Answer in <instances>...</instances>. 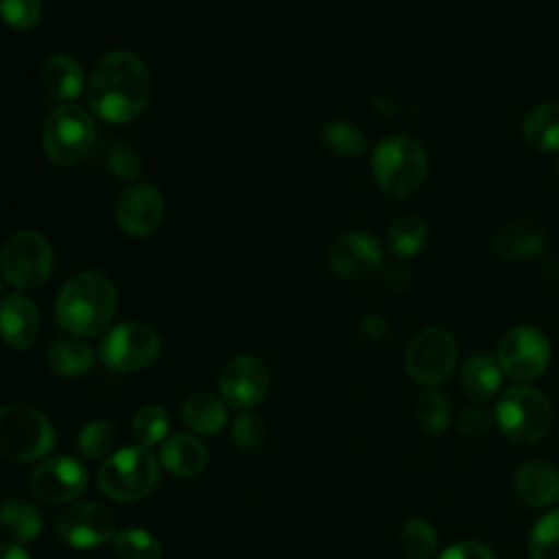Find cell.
Wrapping results in <instances>:
<instances>
[{
	"label": "cell",
	"mask_w": 559,
	"mask_h": 559,
	"mask_svg": "<svg viewBox=\"0 0 559 559\" xmlns=\"http://www.w3.org/2000/svg\"><path fill=\"white\" fill-rule=\"evenodd\" d=\"M151 100V72L131 50H114L100 57L87 81V103L105 122L135 120Z\"/></svg>",
	"instance_id": "6da1fadb"
},
{
	"label": "cell",
	"mask_w": 559,
	"mask_h": 559,
	"mask_svg": "<svg viewBox=\"0 0 559 559\" xmlns=\"http://www.w3.org/2000/svg\"><path fill=\"white\" fill-rule=\"evenodd\" d=\"M116 286L96 271L72 275L57 295V323L79 338L105 332L116 314Z\"/></svg>",
	"instance_id": "7a4b0ae2"
},
{
	"label": "cell",
	"mask_w": 559,
	"mask_h": 559,
	"mask_svg": "<svg viewBox=\"0 0 559 559\" xmlns=\"http://www.w3.org/2000/svg\"><path fill=\"white\" fill-rule=\"evenodd\" d=\"M428 168L421 144L408 135H391L371 153L373 181L389 199L411 197L424 181Z\"/></svg>",
	"instance_id": "3957f363"
},
{
	"label": "cell",
	"mask_w": 559,
	"mask_h": 559,
	"mask_svg": "<svg viewBox=\"0 0 559 559\" xmlns=\"http://www.w3.org/2000/svg\"><path fill=\"white\" fill-rule=\"evenodd\" d=\"M159 459L144 445H127L103 459L96 480L100 491L118 502L148 496L159 480Z\"/></svg>",
	"instance_id": "277c9868"
},
{
	"label": "cell",
	"mask_w": 559,
	"mask_h": 559,
	"mask_svg": "<svg viewBox=\"0 0 559 559\" xmlns=\"http://www.w3.org/2000/svg\"><path fill=\"white\" fill-rule=\"evenodd\" d=\"M493 419L502 435L518 445H533L546 437L552 424L548 397L528 384L507 389L496 402Z\"/></svg>",
	"instance_id": "5b68a950"
},
{
	"label": "cell",
	"mask_w": 559,
	"mask_h": 559,
	"mask_svg": "<svg viewBox=\"0 0 559 559\" xmlns=\"http://www.w3.org/2000/svg\"><path fill=\"white\" fill-rule=\"evenodd\" d=\"M55 428L44 413L26 404L0 406V456L28 463L52 452Z\"/></svg>",
	"instance_id": "8992f818"
},
{
	"label": "cell",
	"mask_w": 559,
	"mask_h": 559,
	"mask_svg": "<svg viewBox=\"0 0 559 559\" xmlns=\"http://www.w3.org/2000/svg\"><path fill=\"white\" fill-rule=\"evenodd\" d=\"M94 140V120L76 105L52 109L41 129L44 153L57 166H74L81 162L92 151Z\"/></svg>",
	"instance_id": "52a82bcc"
},
{
	"label": "cell",
	"mask_w": 559,
	"mask_h": 559,
	"mask_svg": "<svg viewBox=\"0 0 559 559\" xmlns=\"http://www.w3.org/2000/svg\"><path fill=\"white\" fill-rule=\"evenodd\" d=\"M55 266V253L50 242L31 229L13 234L0 251L2 277L15 288L41 286Z\"/></svg>",
	"instance_id": "ba28073f"
},
{
	"label": "cell",
	"mask_w": 559,
	"mask_h": 559,
	"mask_svg": "<svg viewBox=\"0 0 559 559\" xmlns=\"http://www.w3.org/2000/svg\"><path fill=\"white\" fill-rule=\"evenodd\" d=\"M456 356V341L445 328H426L411 338L404 354V367L417 384L435 389L452 376Z\"/></svg>",
	"instance_id": "9c48e42d"
},
{
	"label": "cell",
	"mask_w": 559,
	"mask_h": 559,
	"mask_svg": "<svg viewBox=\"0 0 559 559\" xmlns=\"http://www.w3.org/2000/svg\"><path fill=\"white\" fill-rule=\"evenodd\" d=\"M159 334L151 325L127 321L103 336L98 358L114 371H138L148 367L159 356Z\"/></svg>",
	"instance_id": "30bf717a"
},
{
	"label": "cell",
	"mask_w": 559,
	"mask_h": 559,
	"mask_svg": "<svg viewBox=\"0 0 559 559\" xmlns=\"http://www.w3.org/2000/svg\"><path fill=\"white\" fill-rule=\"evenodd\" d=\"M550 362V343L546 334L533 325L511 328L498 345V365L502 373L515 382L539 378Z\"/></svg>",
	"instance_id": "8fae6325"
},
{
	"label": "cell",
	"mask_w": 559,
	"mask_h": 559,
	"mask_svg": "<svg viewBox=\"0 0 559 559\" xmlns=\"http://www.w3.org/2000/svg\"><path fill=\"white\" fill-rule=\"evenodd\" d=\"M269 386L271 373L266 365L251 354L229 358L218 373L221 397L236 411H249L258 406L266 397Z\"/></svg>",
	"instance_id": "7c38bea8"
},
{
	"label": "cell",
	"mask_w": 559,
	"mask_h": 559,
	"mask_svg": "<svg viewBox=\"0 0 559 559\" xmlns=\"http://www.w3.org/2000/svg\"><path fill=\"white\" fill-rule=\"evenodd\" d=\"M57 535L72 548L90 550L116 537L114 513L98 502H79L63 509L55 524Z\"/></svg>",
	"instance_id": "4fadbf2b"
},
{
	"label": "cell",
	"mask_w": 559,
	"mask_h": 559,
	"mask_svg": "<svg viewBox=\"0 0 559 559\" xmlns=\"http://www.w3.org/2000/svg\"><path fill=\"white\" fill-rule=\"evenodd\" d=\"M87 480V469L79 459L59 454L35 467L31 474V489L35 498L46 504H68L85 491Z\"/></svg>",
	"instance_id": "5bb4252c"
},
{
	"label": "cell",
	"mask_w": 559,
	"mask_h": 559,
	"mask_svg": "<svg viewBox=\"0 0 559 559\" xmlns=\"http://www.w3.org/2000/svg\"><path fill=\"white\" fill-rule=\"evenodd\" d=\"M164 218V199L153 183H131L122 190L116 203L118 227L133 238L153 234Z\"/></svg>",
	"instance_id": "9a60e30c"
},
{
	"label": "cell",
	"mask_w": 559,
	"mask_h": 559,
	"mask_svg": "<svg viewBox=\"0 0 559 559\" xmlns=\"http://www.w3.org/2000/svg\"><path fill=\"white\" fill-rule=\"evenodd\" d=\"M328 264L343 280H362L380 269L382 245L369 231H347L332 242Z\"/></svg>",
	"instance_id": "2e32d148"
},
{
	"label": "cell",
	"mask_w": 559,
	"mask_h": 559,
	"mask_svg": "<svg viewBox=\"0 0 559 559\" xmlns=\"http://www.w3.org/2000/svg\"><path fill=\"white\" fill-rule=\"evenodd\" d=\"M39 312L24 295H9L0 301V338L13 349H28L39 336Z\"/></svg>",
	"instance_id": "e0dca14e"
},
{
	"label": "cell",
	"mask_w": 559,
	"mask_h": 559,
	"mask_svg": "<svg viewBox=\"0 0 559 559\" xmlns=\"http://www.w3.org/2000/svg\"><path fill=\"white\" fill-rule=\"evenodd\" d=\"M546 247V231L533 221H511L491 238V251L507 262H524Z\"/></svg>",
	"instance_id": "ac0fdd59"
},
{
	"label": "cell",
	"mask_w": 559,
	"mask_h": 559,
	"mask_svg": "<svg viewBox=\"0 0 559 559\" xmlns=\"http://www.w3.org/2000/svg\"><path fill=\"white\" fill-rule=\"evenodd\" d=\"M518 498L528 507H550L559 500V472L539 459L526 461L513 476Z\"/></svg>",
	"instance_id": "d6986e66"
},
{
	"label": "cell",
	"mask_w": 559,
	"mask_h": 559,
	"mask_svg": "<svg viewBox=\"0 0 559 559\" xmlns=\"http://www.w3.org/2000/svg\"><path fill=\"white\" fill-rule=\"evenodd\" d=\"M159 465L175 478H192L207 465V448L192 432L168 437L159 448Z\"/></svg>",
	"instance_id": "ffe728a7"
},
{
	"label": "cell",
	"mask_w": 559,
	"mask_h": 559,
	"mask_svg": "<svg viewBox=\"0 0 559 559\" xmlns=\"http://www.w3.org/2000/svg\"><path fill=\"white\" fill-rule=\"evenodd\" d=\"M41 83L57 100H74L85 87V72L70 55H50L41 63Z\"/></svg>",
	"instance_id": "44dd1931"
},
{
	"label": "cell",
	"mask_w": 559,
	"mask_h": 559,
	"mask_svg": "<svg viewBox=\"0 0 559 559\" xmlns=\"http://www.w3.org/2000/svg\"><path fill=\"white\" fill-rule=\"evenodd\" d=\"M48 367L63 378H76L87 373L94 367V349L79 336H66L50 343L46 352Z\"/></svg>",
	"instance_id": "7402d4cb"
},
{
	"label": "cell",
	"mask_w": 559,
	"mask_h": 559,
	"mask_svg": "<svg viewBox=\"0 0 559 559\" xmlns=\"http://www.w3.org/2000/svg\"><path fill=\"white\" fill-rule=\"evenodd\" d=\"M522 135L535 151L559 153V100L531 109L522 122Z\"/></svg>",
	"instance_id": "603a6c76"
},
{
	"label": "cell",
	"mask_w": 559,
	"mask_h": 559,
	"mask_svg": "<svg viewBox=\"0 0 559 559\" xmlns=\"http://www.w3.org/2000/svg\"><path fill=\"white\" fill-rule=\"evenodd\" d=\"M181 419L192 435H216L227 424V406L212 393H194L183 402Z\"/></svg>",
	"instance_id": "cb8c5ba5"
},
{
	"label": "cell",
	"mask_w": 559,
	"mask_h": 559,
	"mask_svg": "<svg viewBox=\"0 0 559 559\" xmlns=\"http://www.w3.org/2000/svg\"><path fill=\"white\" fill-rule=\"evenodd\" d=\"M502 376L504 373H502L498 360H493L485 354H476L465 360V365L461 369V384H463V391L474 402H487L498 393V389L502 384Z\"/></svg>",
	"instance_id": "d4e9b609"
},
{
	"label": "cell",
	"mask_w": 559,
	"mask_h": 559,
	"mask_svg": "<svg viewBox=\"0 0 559 559\" xmlns=\"http://www.w3.org/2000/svg\"><path fill=\"white\" fill-rule=\"evenodd\" d=\"M0 526L13 537L15 544H28L39 537L44 520L37 507L13 498L0 504Z\"/></svg>",
	"instance_id": "484cf974"
},
{
	"label": "cell",
	"mask_w": 559,
	"mask_h": 559,
	"mask_svg": "<svg viewBox=\"0 0 559 559\" xmlns=\"http://www.w3.org/2000/svg\"><path fill=\"white\" fill-rule=\"evenodd\" d=\"M428 240V227L419 216H400L391 227L386 242L400 258L417 255Z\"/></svg>",
	"instance_id": "4316f807"
},
{
	"label": "cell",
	"mask_w": 559,
	"mask_h": 559,
	"mask_svg": "<svg viewBox=\"0 0 559 559\" xmlns=\"http://www.w3.org/2000/svg\"><path fill=\"white\" fill-rule=\"evenodd\" d=\"M415 417H417V424L428 435H441V432L448 430L450 419H452L450 400L441 391H437V389H426L417 397Z\"/></svg>",
	"instance_id": "83f0119b"
},
{
	"label": "cell",
	"mask_w": 559,
	"mask_h": 559,
	"mask_svg": "<svg viewBox=\"0 0 559 559\" xmlns=\"http://www.w3.org/2000/svg\"><path fill=\"white\" fill-rule=\"evenodd\" d=\"M114 441H116L114 424L107 417H96L81 428L76 437V448L83 459L96 461V459H107L111 454Z\"/></svg>",
	"instance_id": "f1b7e54d"
},
{
	"label": "cell",
	"mask_w": 559,
	"mask_h": 559,
	"mask_svg": "<svg viewBox=\"0 0 559 559\" xmlns=\"http://www.w3.org/2000/svg\"><path fill=\"white\" fill-rule=\"evenodd\" d=\"M321 142L330 153L338 157H358L367 151L365 135L358 131V127L345 120L328 122L321 129Z\"/></svg>",
	"instance_id": "f546056e"
},
{
	"label": "cell",
	"mask_w": 559,
	"mask_h": 559,
	"mask_svg": "<svg viewBox=\"0 0 559 559\" xmlns=\"http://www.w3.org/2000/svg\"><path fill=\"white\" fill-rule=\"evenodd\" d=\"M168 419L170 417L164 406H159V404L142 406L131 419V435H133L135 443L144 445V448L162 443V439L166 437V432L170 428Z\"/></svg>",
	"instance_id": "4dcf8cb0"
},
{
	"label": "cell",
	"mask_w": 559,
	"mask_h": 559,
	"mask_svg": "<svg viewBox=\"0 0 559 559\" xmlns=\"http://www.w3.org/2000/svg\"><path fill=\"white\" fill-rule=\"evenodd\" d=\"M114 548L122 559H159L162 544L146 528H122L114 537Z\"/></svg>",
	"instance_id": "1f68e13d"
},
{
	"label": "cell",
	"mask_w": 559,
	"mask_h": 559,
	"mask_svg": "<svg viewBox=\"0 0 559 559\" xmlns=\"http://www.w3.org/2000/svg\"><path fill=\"white\" fill-rule=\"evenodd\" d=\"M526 546L531 559H559V509L535 522Z\"/></svg>",
	"instance_id": "d6a6232c"
},
{
	"label": "cell",
	"mask_w": 559,
	"mask_h": 559,
	"mask_svg": "<svg viewBox=\"0 0 559 559\" xmlns=\"http://www.w3.org/2000/svg\"><path fill=\"white\" fill-rule=\"evenodd\" d=\"M437 528L424 518H411L402 526V548L411 559H430L437 550Z\"/></svg>",
	"instance_id": "836d02e7"
},
{
	"label": "cell",
	"mask_w": 559,
	"mask_h": 559,
	"mask_svg": "<svg viewBox=\"0 0 559 559\" xmlns=\"http://www.w3.org/2000/svg\"><path fill=\"white\" fill-rule=\"evenodd\" d=\"M41 0H0V17L13 31H33L41 20Z\"/></svg>",
	"instance_id": "e575fe53"
},
{
	"label": "cell",
	"mask_w": 559,
	"mask_h": 559,
	"mask_svg": "<svg viewBox=\"0 0 559 559\" xmlns=\"http://www.w3.org/2000/svg\"><path fill=\"white\" fill-rule=\"evenodd\" d=\"M105 164L111 175H116L122 181H133L140 175V155L138 151L127 142H114L107 148Z\"/></svg>",
	"instance_id": "d590c367"
},
{
	"label": "cell",
	"mask_w": 559,
	"mask_h": 559,
	"mask_svg": "<svg viewBox=\"0 0 559 559\" xmlns=\"http://www.w3.org/2000/svg\"><path fill=\"white\" fill-rule=\"evenodd\" d=\"M266 426L258 413L242 411L231 424V441L242 450H253L264 441Z\"/></svg>",
	"instance_id": "8d00e7d4"
},
{
	"label": "cell",
	"mask_w": 559,
	"mask_h": 559,
	"mask_svg": "<svg viewBox=\"0 0 559 559\" xmlns=\"http://www.w3.org/2000/svg\"><path fill=\"white\" fill-rule=\"evenodd\" d=\"M491 415L485 411V408H478V406H469L465 411H461L459 419H456V428L463 437L467 439H478L483 435L489 432L491 428Z\"/></svg>",
	"instance_id": "74e56055"
},
{
	"label": "cell",
	"mask_w": 559,
	"mask_h": 559,
	"mask_svg": "<svg viewBox=\"0 0 559 559\" xmlns=\"http://www.w3.org/2000/svg\"><path fill=\"white\" fill-rule=\"evenodd\" d=\"M437 559H496V555L480 539H463L441 550Z\"/></svg>",
	"instance_id": "f35d334b"
},
{
	"label": "cell",
	"mask_w": 559,
	"mask_h": 559,
	"mask_svg": "<svg viewBox=\"0 0 559 559\" xmlns=\"http://www.w3.org/2000/svg\"><path fill=\"white\" fill-rule=\"evenodd\" d=\"M382 284L393 290V293H404L411 288L413 284V273L411 269L406 266H400V264H391L382 271Z\"/></svg>",
	"instance_id": "ab89813d"
},
{
	"label": "cell",
	"mask_w": 559,
	"mask_h": 559,
	"mask_svg": "<svg viewBox=\"0 0 559 559\" xmlns=\"http://www.w3.org/2000/svg\"><path fill=\"white\" fill-rule=\"evenodd\" d=\"M360 332L371 338V341H382L389 336L391 328H389V321L380 314H365L360 319Z\"/></svg>",
	"instance_id": "60d3db41"
},
{
	"label": "cell",
	"mask_w": 559,
	"mask_h": 559,
	"mask_svg": "<svg viewBox=\"0 0 559 559\" xmlns=\"http://www.w3.org/2000/svg\"><path fill=\"white\" fill-rule=\"evenodd\" d=\"M0 559H33L22 544L0 542Z\"/></svg>",
	"instance_id": "b9f144b4"
},
{
	"label": "cell",
	"mask_w": 559,
	"mask_h": 559,
	"mask_svg": "<svg viewBox=\"0 0 559 559\" xmlns=\"http://www.w3.org/2000/svg\"><path fill=\"white\" fill-rule=\"evenodd\" d=\"M555 175H557V179H559V159L555 162Z\"/></svg>",
	"instance_id": "7bdbcfd3"
},
{
	"label": "cell",
	"mask_w": 559,
	"mask_h": 559,
	"mask_svg": "<svg viewBox=\"0 0 559 559\" xmlns=\"http://www.w3.org/2000/svg\"><path fill=\"white\" fill-rule=\"evenodd\" d=\"M0 288H2V284H0Z\"/></svg>",
	"instance_id": "ee69618b"
}]
</instances>
